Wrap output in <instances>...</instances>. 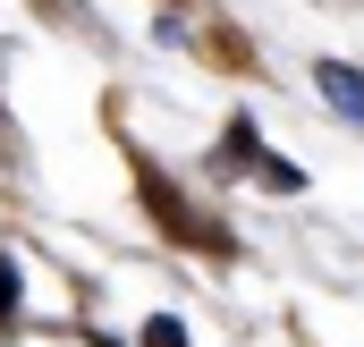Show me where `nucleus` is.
<instances>
[{"instance_id": "423d86ee", "label": "nucleus", "mask_w": 364, "mask_h": 347, "mask_svg": "<svg viewBox=\"0 0 364 347\" xmlns=\"http://www.w3.org/2000/svg\"><path fill=\"white\" fill-rule=\"evenodd\" d=\"M9 314H17V262L0 255V322H9Z\"/></svg>"}, {"instance_id": "f03ea898", "label": "nucleus", "mask_w": 364, "mask_h": 347, "mask_svg": "<svg viewBox=\"0 0 364 347\" xmlns=\"http://www.w3.org/2000/svg\"><path fill=\"white\" fill-rule=\"evenodd\" d=\"M314 85H322V102H331L339 119H356V127H364V68H348V60H322V68H314Z\"/></svg>"}, {"instance_id": "7ed1b4c3", "label": "nucleus", "mask_w": 364, "mask_h": 347, "mask_svg": "<svg viewBox=\"0 0 364 347\" xmlns=\"http://www.w3.org/2000/svg\"><path fill=\"white\" fill-rule=\"evenodd\" d=\"M263 161V136H255V119H237L229 136H220V178H237V170H255Z\"/></svg>"}, {"instance_id": "20e7f679", "label": "nucleus", "mask_w": 364, "mask_h": 347, "mask_svg": "<svg viewBox=\"0 0 364 347\" xmlns=\"http://www.w3.org/2000/svg\"><path fill=\"white\" fill-rule=\"evenodd\" d=\"M255 178H263L272 195H296V186H305V170H296L288 153H263V161H255Z\"/></svg>"}, {"instance_id": "f257e3e1", "label": "nucleus", "mask_w": 364, "mask_h": 347, "mask_svg": "<svg viewBox=\"0 0 364 347\" xmlns=\"http://www.w3.org/2000/svg\"><path fill=\"white\" fill-rule=\"evenodd\" d=\"M136 195H144V212H153V220H161L178 246H195V255H229V246H237V237H229L212 212H195V203H186V195H178L161 170H144V178H136Z\"/></svg>"}, {"instance_id": "6e6552de", "label": "nucleus", "mask_w": 364, "mask_h": 347, "mask_svg": "<svg viewBox=\"0 0 364 347\" xmlns=\"http://www.w3.org/2000/svg\"><path fill=\"white\" fill-rule=\"evenodd\" d=\"M170 9H178V0H170Z\"/></svg>"}, {"instance_id": "0eeeda50", "label": "nucleus", "mask_w": 364, "mask_h": 347, "mask_svg": "<svg viewBox=\"0 0 364 347\" xmlns=\"http://www.w3.org/2000/svg\"><path fill=\"white\" fill-rule=\"evenodd\" d=\"M93 347H119V339H93Z\"/></svg>"}, {"instance_id": "39448f33", "label": "nucleus", "mask_w": 364, "mask_h": 347, "mask_svg": "<svg viewBox=\"0 0 364 347\" xmlns=\"http://www.w3.org/2000/svg\"><path fill=\"white\" fill-rule=\"evenodd\" d=\"M144 347H186V322L178 314H153V322H144Z\"/></svg>"}]
</instances>
